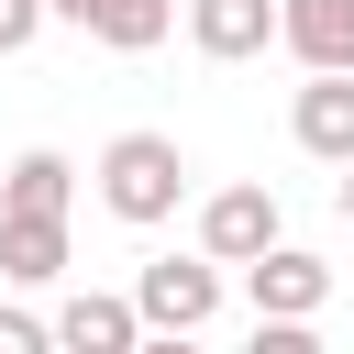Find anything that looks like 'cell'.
<instances>
[{"label":"cell","instance_id":"obj_1","mask_svg":"<svg viewBox=\"0 0 354 354\" xmlns=\"http://www.w3.org/2000/svg\"><path fill=\"white\" fill-rule=\"evenodd\" d=\"M100 199H111V221H177V199H188V155H177V133H111V155H100Z\"/></svg>","mask_w":354,"mask_h":354},{"label":"cell","instance_id":"obj_2","mask_svg":"<svg viewBox=\"0 0 354 354\" xmlns=\"http://www.w3.org/2000/svg\"><path fill=\"white\" fill-rule=\"evenodd\" d=\"M133 310H144V332H210L221 266H210V254H155V266L133 277Z\"/></svg>","mask_w":354,"mask_h":354},{"label":"cell","instance_id":"obj_3","mask_svg":"<svg viewBox=\"0 0 354 354\" xmlns=\"http://www.w3.org/2000/svg\"><path fill=\"white\" fill-rule=\"evenodd\" d=\"M243 299H254V321H321L332 266L299 254V243H266V254H243Z\"/></svg>","mask_w":354,"mask_h":354},{"label":"cell","instance_id":"obj_4","mask_svg":"<svg viewBox=\"0 0 354 354\" xmlns=\"http://www.w3.org/2000/svg\"><path fill=\"white\" fill-rule=\"evenodd\" d=\"M277 243V188H210L199 199V254L210 266H243Z\"/></svg>","mask_w":354,"mask_h":354},{"label":"cell","instance_id":"obj_5","mask_svg":"<svg viewBox=\"0 0 354 354\" xmlns=\"http://www.w3.org/2000/svg\"><path fill=\"white\" fill-rule=\"evenodd\" d=\"M288 133H299L321 166H343V155H354V66H310V88L288 100Z\"/></svg>","mask_w":354,"mask_h":354},{"label":"cell","instance_id":"obj_6","mask_svg":"<svg viewBox=\"0 0 354 354\" xmlns=\"http://www.w3.org/2000/svg\"><path fill=\"white\" fill-rule=\"evenodd\" d=\"M44 22H77V33H100L111 55H155L166 22H177V0H44Z\"/></svg>","mask_w":354,"mask_h":354},{"label":"cell","instance_id":"obj_7","mask_svg":"<svg viewBox=\"0 0 354 354\" xmlns=\"http://www.w3.org/2000/svg\"><path fill=\"white\" fill-rule=\"evenodd\" d=\"M0 277L11 288H55L66 277V210H0Z\"/></svg>","mask_w":354,"mask_h":354},{"label":"cell","instance_id":"obj_8","mask_svg":"<svg viewBox=\"0 0 354 354\" xmlns=\"http://www.w3.org/2000/svg\"><path fill=\"white\" fill-rule=\"evenodd\" d=\"M277 44L299 66H354V0H277Z\"/></svg>","mask_w":354,"mask_h":354},{"label":"cell","instance_id":"obj_9","mask_svg":"<svg viewBox=\"0 0 354 354\" xmlns=\"http://www.w3.org/2000/svg\"><path fill=\"white\" fill-rule=\"evenodd\" d=\"M55 343H66V354H133V343H144V310H133V299L77 288V299L55 310Z\"/></svg>","mask_w":354,"mask_h":354},{"label":"cell","instance_id":"obj_10","mask_svg":"<svg viewBox=\"0 0 354 354\" xmlns=\"http://www.w3.org/2000/svg\"><path fill=\"white\" fill-rule=\"evenodd\" d=\"M188 33H199V55H266L277 44V0H188Z\"/></svg>","mask_w":354,"mask_h":354},{"label":"cell","instance_id":"obj_11","mask_svg":"<svg viewBox=\"0 0 354 354\" xmlns=\"http://www.w3.org/2000/svg\"><path fill=\"white\" fill-rule=\"evenodd\" d=\"M66 199H77V166H66L55 144L11 155V188H0V210H66Z\"/></svg>","mask_w":354,"mask_h":354},{"label":"cell","instance_id":"obj_12","mask_svg":"<svg viewBox=\"0 0 354 354\" xmlns=\"http://www.w3.org/2000/svg\"><path fill=\"white\" fill-rule=\"evenodd\" d=\"M55 343V321H33V310H0V354H44Z\"/></svg>","mask_w":354,"mask_h":354},{"label":"cell","instance_id":"obj_13","mask_svg":"<svg viewBox=\"0 0 354 354\" xmlns=\"http://www.w3.org/2000/svg\"><path fill=\"white\" fill-rule=\"evenodd\" d=\"M33 33H44V0H0V55H22Z\"/></svg>","mask_w":354,"mask_h":354},{"label":"cell","instance_id":"obj_14","mask_svg":"<svg viewBox=\"0 0 354 354\" xmlns=\"http://www.w3.org/2000/svg\"><path fill=\"white\" fill-rule=\"evenodd\" d=\"M343 221H354V155H343Z\"/></svg>","mask_w":354,"mask_h":354}]
</instances>
